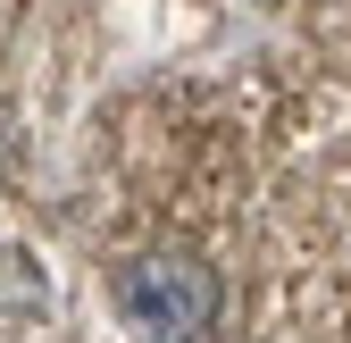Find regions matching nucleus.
Segmentation results:
<instances>
[{
    "label": "nucleus",
    "mask_w": 351,
    "mask_h": 343,
    "mask_svg": "<svg viewBox=\"0 0 351 343\" xmlns=\"http://www.w3.org/2000/svg\"><path fill=\"white\" fill-rule=\"evenodd\" d=\"M109 302L143 343H209L217 310H226V285H217V268L193 243H143L117 260Z\"/></svg>",
    "instance_id": "obj_1"
},
{
    "label": "nucleus",
    "mask_w": 351,
    "mask_h": 343,
    "mask_svg": "<svg viewBox=\"0 0 351 343\" xmlns=\"http://www.w3.org/2000/svg\"><path fill=\"white\" fill-rule=\"evenodd\" d=\"M42 310H51V276H42V260L17 251V243H0V327H25Z\"/></svg>",
    "instance_id": "obj_2"
},
{
    "label": "nucleus",
    "mask_w": 351,
    "mask_h": 343,
    "mask_svg": "<svg viewBox=\"0 0 351 343\" xmlns=\"http://www.w3.org/2000/svg\"><path fill=\"white\" fill-rule=\"evenodd\" d=\"M0 185H9V143H0Z\"/></svg>",
    "instance_id": "obj_3"
}]
</instances>
